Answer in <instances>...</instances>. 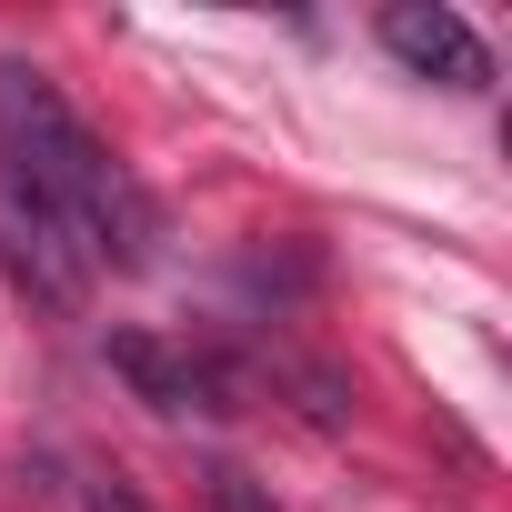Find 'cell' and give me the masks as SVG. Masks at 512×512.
Segmentation results:
<instances>
[{
  "label": "cell",
  "mask_w": 512,
  "mask_h": 512,
  "mask_svg": "<svg viewBox=\"0 0 512 512\" xmlns=\"http://www.w3.org/2000/svg\"><path fill=\"white\" fill-rule=\"evenodd\" d=\"M0 171L71 231V251L91 272H141L151 262V191L111 161V141L31 61H0Z\"/></svg>",
  "instance_id": "obj_1"
},
{
  "label": "cell",
  "mask_w": 512,
  "mask_h": 512,
  "mask_svg": "<svg viewBox=\"0 0 512 512\" xmlns=\"http://www.w3.org/2000/svg\"><path fill=\"white\" fill-rule=\"evenodd\" d=\"M111 352V372L151 402V412H171V422H221L241 392H231V372L221 362H201L191 342H161V332H111L101 342Z\"/></svg>",
  "instance_id": "obj_2"
},
{
  "label": "cell",
  "mask_w": 512,
  "mask_h": 512,
  "mask_svg": "<svg viewBox=\"0 0 512 512\" xmlns=\"http://www.w3.org/2000/svg\"><path fill=\"white\" fill-rule=\"evenodd\" d=\"M372 31H382V51H392L402 71H422V81H442V91H492L482 31H472L462 11H442V0H392Z\"/></svg>",
  "instance_id": "obj_3"
},
{
  "label": "cell",
  "mask_w": 512,
  "mask_h": 512,
  "mask_svg": "<svg viewBox=\"0 0 512 512\" xmlns=\"http://www.w3.org/2000/svg\"><path fill=\"white\" fill-rule=\"evenodd\" d=\"M0 251H11V272H21L41 302H81V282H91V262L71 251V231H61L11 171H0Z\"/></svg>",
  "instance_id": "obj_4"
},
{
  "label": "cell",
  "mask_w": 512,
  "mask_h": 512,
  "mask_svg": "<svg viewBox=\"0 0 512 512\" xmlns=\"http://www.w3.org/2000/svg\"><path fill=\"white\" fill-rule=\"evenodd\" d=\"M211 502H221V512H272V502H262V482H251L241 462H211Z\"/></svg>",
  "instance_id": "obj_5"
}]
</instances>
